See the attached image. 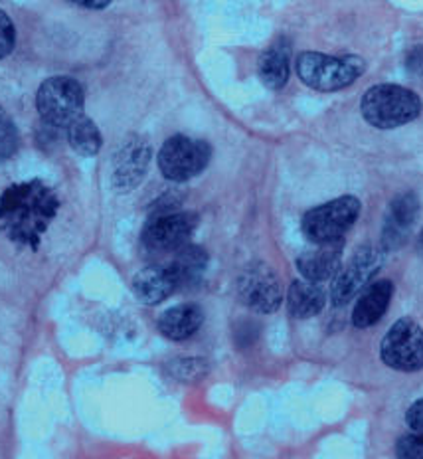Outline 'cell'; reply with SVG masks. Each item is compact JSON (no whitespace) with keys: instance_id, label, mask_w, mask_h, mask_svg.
<instances>
[{"instance_id":"cell-1","label":"cell","mask_w":423,"mask_h":459,"mask_svg":"<svg viewBox=\"0 0 423 459\" xmlns=\"http://www.w3.org/2000/svg\"><path fill=\"white\" fill-rule=\"evenodd\" d=\"M60 206V196L40 178L11 185L0 195V232L13 244L36 250Z\"/></svg>"},{"instance_id":"cell-2","label":"cell","mask_w":423,"mask_h":459,"mask_svg":"<svg viewBox=\"0 0 423 459\" xmlns=\"http://www.w3.org/2000/svg\"><path fill=\"white\" fill-rule=\"evenodd\" d=\"M362 117L376 129H396L419 117L421 100L416 91L401 85L380 83L364 93Z\"/></svg>"},{"instance_id":"cell-3","label":"cell","mask_w":423,"mask_h":459,"mask_svg":"<svg viewBox=\"0 0 423 459\" xmlns=\"http://www.w3.org/2000/svg\"><path fill=\"white\" fill-rule=\"evenodd\" d=\"M367 72V62L358 56H326L303 52L297 57V75L305 85L319 91H339L349 88Z\"/></svg>"},{"instance_id":"cell-4","label":"cell","mask_w":423,"mask_h":459,"mask_svg":"<svg viewBox=\"0 0 423 459\" xmlns=\"http://www.w3.org/2000/svg\"><path fill=\"white\" fill-rule=\"evenodd\" d=\"M36 108L46 126L67 129L75 119L83 117V88L70 75H54L42 82L36 93Z\"/></svg>"},{"instance_id":"cell-5","label":"cell","mask_w":423,"mask_h":459,"mask_svg":"<svg viewBox=\"0 0 423 459\" xmlns=\"http://www.w3.org/2000/svg\"><path fill=\"white\" fill-rule=\"evenodd\" d=\"M360 200L354 196H341L331 203L311 208L303 216V234L313 244H331L342 240L352 224L360 216Z\"/></svg>"},{"instance_id":"cell-6","label":"cell","mask_w":423,"mask_h":459,"mask_svg":"<svg viewBox=\"0 0 423 459\" xmlns=\"http://www.w3.org/2000/svg\"><path fill=\"white\" fill-rule=\"evenodd\" d=\"M212 149L206 141L186 135L170 137L159 152V169L172 183H186L208 167Z\"/></svg>"},{"instance_id":"cell-7","label":"cell","mask_w":423,"mask_h":459,"mask_svg":"<svg viewBox=\"0 0 423 459\" xmlns=\"http://www.w3.org/2000/svg\"><path fill=\"white\" fill-rule=\"evenodd\" d=\"M384 365L400 372L423 368V329L416 321L403 317L392 325L380 344Z\"/></svg>"},{"instance_id":"cell-8","label":"cell","mask_w":423,"mask_h":459,"mask_svg":"<svg viewBox=\"0 0 423 459\" xmlns=\"http://www.w3.org/2000/svg\"><path fill=\"white\" fill-rule=\"evenodd\" d=\"M196 224L198 216L192 212H160L152 216L142 230V247L155 255L177 254L180 247L188 246Z\"/></svg>"},{"instance_id":"cell-9","label":"cell","mask_w":423,"mask_h":459,"mask_svg":"<svg viewBox=\"0 0 423 459\" xmlns=\"http://www.w3.org/2000/svg\"><path fill=\"white\" fill-rule=\"evenodd\" d=\"M237 298L255 313H275L283 301V290L273 267L263 262L246 265L237 277Z\"/></svg>"},{"instance_id":"cell-10","label":"cell","mask_w":423,"mask_h":459,"mask_svg":"<svg viewBox=\"0 0 423 459\" xmlns=\"http://www.w3.org/2000/svg\"><path fill=\"white\" fill-rule=\"evenodd\" d=\"M382 260V252L372 246H364L357 250L352 260L342 270H339V275H336L332 283V303L339 305V307L349 303L372 280L374 273L380 270Z\"/></svg>"},{"instance_id":"cell-11","label":"cell","mask_w":423,"mask_h":459,"mask_svg":"<svg viewBox=\"0 0 423 459\" xmlns=\"http://www.w3.org/2000/svg\"><path fill=\"white\" fill-rule=\"evenodd\" d=\"M149 160H151L149 143L142 137L131 135L119 147L117 155L113 159V172H111L113 186L117 188L119 193H129V190H133L134 186H139L141 180L147 175Z\"/></svg>"},{"instance_id":"cell-12","label":"cell","mask_w":423,"mask_h":459,"mask_svg":"<svg viewBox=\"0 0 423 459\" xmlns=\"http://www.w3.org/2000/svg\"><path fill=\"white\" fill-rule=\"evenodd\" d=\"M418 214L419 200L413 193H401L392 200L382 232V242L386 250H398L400 246L406 244Z\"/></svg>"},{"instance_id":"cell-13","label":"cell","mask_w":423,"mask_h":459,"mask_svg":"<svg viewBox=\"0 0 423 459\" xmlns=\"http://www.w3.org/2000/svg\"><path fill=\"white\" fill-rule=\"evenodd\" d=\"M178 290V281L168 264H155L141 270L133 280L134 298L145 305H159Z\"/></svg>"},{"instance_id":"cell-14","label":"cell","mask_w":423,"mask_h":459,"mask_svg":"<svg viewBox=\"0 0 423 459\" xmlns=\"http://www.w3.org/2000/svg\"><path fill=\"white\" fill-rule=\"evenodd\" d=\"M344 240H336L331 244H319L315 250H309L299 255L297 267L306 281L319 283L329 280L341 270Z\"/></svg>"},{"instance_id":"cell-15","label":"cell","mask_w":423,"mask_h":459,"mask_svg":"<svg viewBox=\"0 0 423 459\" xmlns=\"http://www.w3.org/2000/svg\"><path fill=\"white\" fill-rule=\"evenodd\" d=\"M393 295V283L388 280H380L372 283L367 291L360 295L357 307L352 311V323L358 329H368L376 325L384 313L388 311V305Z\"/></svg>"},{"instance_id":"cell-16","label":"cell","mask_w":423,"mask_h":459,"mask_svg":"<svg viewBox=\"0 0 423 459\" xmlns=\"http://www.w3.org/2000/svg\"><path fill=\"white\" fill-rule=\"evenodd\" d=\"M204 323V311L198 305H177L159 317V331L170 341H185L194 334Z\"/></svg>"},{"instance_id":"cell-17","label":"cell","mask_w":423,"mask_h":459,"mask_svg":"<svg viewBox=\"0 0 423 459\" xmlns=\"http://www.w3.org/2000/svg\"><path fill=\"white\" fill-rule=\"evenodd\" d=\"M291 50L287 40H277L259 57V78L269 90H281L289 82Z\"/></svg>"},{"instance_id":"cell-18","label":"cell","mask_w":423,"mask_h":459,"mask_svg":"<svg viewBox=\"0 0 423 459\" xmlns=\"http://www.w3.org/2000/svg\"><path fill=\"white\" fill-rule=\"evenodd\" d=\"M324 291L306 280H297L287 291V309L293 319H311L324 307Z\"/></svg>"},{"instance_id":"cell-19","label":"cell","mask_w":423,"mask_h":459,"mask_svg":"<svg viewBox=\"0 0 423 459\" xmlns=\"http://www.w3.org/2000/svg\"><path fill=\"white\" fill-rule=\"evenodd\" d=\"M180 287H194L200 283L208 267V254L198 246H185L168 262Z\"/></svg>"},{"instance_id":"cell-20","label":"cell","mask_w":423,"mask_h":459,"mask_svg":"<svg viewBox=\"0 0 423 459\" xmlns=\"http://www.w3.org/2000/svg\"><path fill=\"white\" fill-rule=\"evenodd\" d=\"M67 143L70 147L82 157H95L103 147V137L98 126L90 117L75 119L70 127L65 129Z\"/></svg>"},{"instance_id":"cell-21","label":"cell","mask_w":423,"mask_h":459,"mask_svg":"<svg viewBox=\"0 0 423 459\" xmlns=\"http://www.w3.org/2000/svg\"><path fill=\"white\" fill-rule=\"evenodd\" d=\"M18 151V129L11 115L0 108V162L13 159Z\"/></svg>"},{"instance_id":"cell-22","label":"cell","mask_w":423,"mask_h":459,"mask_svg":"<svg viewBox=\"0 0 423 459\" xmlns=\"http://www.w3.org/2000/svg\"><path fill=\"white\" fill-rule=\"evenodd\" d=\"M172 377L178 378L180 382H196L208 372V365L200 359H182L175 360L170 365Z\"/></svg>"},{"instance_id":"cell-23","label":"cell","mask_w":423,"mask_h":459,"mask_svg":"<svg viewBox=\"0 0 423 459\" xmlns=\"http://www.w3.org/2000/svg\"><path fill=\"white\" fill-rule=\"evenodd\" d=\"M16 46V28L3 8H0V60L11 56Z\"/></svg>"},{"instance_id":"cell-24","label":"cell","mask_w":423,"mask_h":459,"mask_svg":"<svg viewBox=\"0 0 423 459\" xmlns=\"http://www.w3.org/2000/svg\"><path fill=\"white\" fill-rule=\"evenodd\" d=\"M398 459H423V434H410L398 439Z\"/></svg>"},{"instance_id":"cell-25","label":"cell","mask_w":423,"mask_h":459,"mask_svg":"<svg viewBox=\"0 0 423 459\" xmlns=\"http://www.w3.org/2000/svg\"><path fill=\"white\" fill-rule=\"evenodd\" d=\"M406 422L416 434H423V400L413 402L406 414Z\"/></svg>"},{"instance_id":"cell-26","label":"cell","mask_w":423,"mask_h":459,"mask_svg":"<svg viewBox=\"0 0 423 459\" xmlns=\"http://www.w3.org/2000/svg\"><path fill=\"white\" fill-rule=\"evenodd\" d=\"M75 4L83 8H93V11H99V8H108L109 0H75Z\"/></svg>"},{"instance_id":"cell-27","label":"cell","mask_w":423,"mask_h":459,"mask_svg":"<svg viewBox=\"0 0 423 459\" xmlns=\"http://www.w3.org/2000/svg\"><path fill=\"white\" fill-rule=\"evenodd\" d=\"M419 250L423 254V230H421V236H419Z\"/></svg>"}]
</instances>
